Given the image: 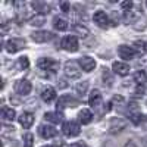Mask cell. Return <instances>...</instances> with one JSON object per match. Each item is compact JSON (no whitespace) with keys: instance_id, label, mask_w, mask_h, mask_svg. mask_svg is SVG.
<instances>
[{"instance_id":"31","label":"cell","mask_w":147,"mask_h":147,"mask_svg":"<svg viewBox=\"0 0 147 147\" xmlns=\"http://www.w3.org/2000/svg\"><path fill=\"white\" fill-rule=\"evenodd\" d=\"M121 7H122V9H125V10L128 12V10H131V7H132V2H131V0L122 2V3H121Z\"/></svg>"},{"instance_id":"5","label":"cell","mask_w":147,"mask_h":147,"mask_svg":"<svg viewBox=\"0 0 147 147\" xmlns=\"http://www.w3.org/2000/svg\"><path fill=\"white\" fill-rule=\"evenodd\" d=\"M62 47L66 52H77L78 50V38L75 35H66L62 40Z\"/></svg>"},{"instance_id":"13","label":"cell","mask_w":147,"mask_h":147,"mask_svg":"<svg viewBox=\"0 0 147 147\" xmlns=\"http://www.w3.org/2000/svg\"><path fill=\"white\" fill-rule=\"evenodd\" d=\"M41 99H43V102H46V103H52V102L56 99V90H55L53 87H46V88H43V91H41Z\"/></svg>"},{"instance_id":"23","label":"cell","mask_w":147,"mask_h":147,"mask_svg":"<svg viewBox=\"0 0 147 147\" xmlns=\"http://www.w3.org/2000/svg\"><path fill=\"white\" fill-rule=\"evenodd\" d=\"M138 12H136V10H128V12H125V15H124V19H125V22H134V21H137L138 19Z\"/></svg>"},{"instance_id":"22","label":"cell","mask_w":147,"mask_h":147,"mask_svg":"<svg viewBox=\"0 0 147 147\" xmlns=\"http://www.w3.org/2000/svg\"><path fill=\"white\" fill-rule=\"evenodd\" d=\"M134 81H136L137 85H144L146 81H147V75L144 71H137L136 75H134Z\"/></svg>"},{"instance_id":"9","label":"cell","mask_w":147,"mask_h":147,"mask_svg":"<svg viewBox=\"0 0 147 147\" xmlns=\"http://www.w3.org/2000/svg\"><path fill=\"white\" fill-rule=\"evenodd\" d=\"M93 19H94V22H96L100 28H107L109 24H110L109 16L105 13L103 10H97L96 13H94V16H93Z\"/></svg>"},{"instance_id":"10","label":"cell","mask_w":147,"mask_h":147,"mask_svg":"<svg viewBox=\"0 0 147 147\" xmlns=\"http://www.w3.org/2000/svg\"><path fill=\"white\" fill-rule=\"evenodd\" d=\"M31 82L27 81V80H19L16 84H15V91L21 96H27L31 93Z\"/></svg>"},{"instance_id":"25","label":"cell","mask_w":147,"mask_h":147,"mask_svg":"<svg viewBox=\"0 0 147 147\" xmlns=\"http://www.w3.org/2000/svg\"><path fill=\"white\" fill-rule=\"evenodd\" d=\"M32 144H34V136L27 132L24 136V147H32Z\"/></svg>"},{"instance_id":"29","label":"cell","mask_w":147,"mask_h":147,"mask_svg":"<svg viewBox=\"0 0 147 147\" xmlns=\"http://www.w3.org/2000/svg\"><path fill=\"white\" fill-rule=\"evenodd\" d=\"M143 119H144V116H143L141 113H131V121H132L136 125L141 124V122H143Z\"/></svg>"},{"instance_id":"24","label":"cell","mask_w":147,"mask_h":147,"mask_svg":"<svg viewBox=\"0 0 147 147\" xmlns=\"http://www.w3.org/2000/svg\"><path fill=\"white\" fill-rule=\"evenodd\" d=\"M87 88H88V81H82V82L75 85V90H77L78 94H84L85 91H87Z\"/></svg>"},{"instance_id":"33","label":"cell","mask_w":147,"mask_h":147,"mask_svg":"<svg viewBox=\"0 0 147 147\" xmlns=\"http://www.w3.org/2000/svg\"><path fill=\"white\" fill-rule=\"evenodd\" d=\"M69 147H87V144L82 143V141H78V143H74V144H71Z\"/></svg>"},{"instance_id":"30","label":"cell","mask_w":147,"mask_h":147,"mask_svg":"<svg viewBox=\"0 0 147 147\" xmlns=\"http://www.w3.org/2000/svg\"><path fill=\"white\" fill-rule=\"evenodd\" d=\"M103 80H105V82H106V80H107V85H110L113 82V80L110 78V75H109V71L107 69H103Z\"/></svg>"},{"instance_id":"2","label":"cell","mask_w":147,"mask_h":147,"mask_svg":"<svg viewBox=\"0 0 147 147\" xmlns=\"http://www.w3.org/2000/svg\"><path fill=\"white\" fill-rule=\"evenodd\" d=\"M65 75L71 80H77L81 77V69L78 66L77 62H74V60H68L65 63Z\"/></svg>"},{"instance_id":"26","label":"cell","mask_w":147,"mask_h":147,"mask_svg":"<svg viewBox=\"0 0 147 147\" xmlns=\"http://www.w3.org/2000/svg\"><path fill=\"white\" fill-rule=\"evenodd\" d=\"M74 30H75L81 37H87V34H88V30L85 27H82L81 24H75V25H74Z\"/></svg>"},{"instance_id":"28","label":"cell","mask_w":147,"mask_h":147,"mask_svg":"<svg viewBox=\"0 0 147 147\" xmlns=\"http://www.w3.org/2000/svg\"><path fill=\"white\" fill-rule=\"evenodd\" d=\"M19 68L21 69H24V71H25V69H28V66H30V60H28V57L27 56H24V57H19Z\"/></svg>"},{"instance_id":"12","label":"cell","mask_w":147,"mask_h":147,"mask_svg":"<svg viewBox=\"0 0 147 147\" xmlns=\"http://www.w3.org/2000/svg\"><path fill=\"white\" fill-rule=\"evenodd\" d=\"M112 71L115 74H118V75H121V77H125V75L129 74V65L127 62H113Z\"/></svg>"},{"instance_id":"19","label":"cell","mask_w":147,"mask_h":147,"mask_svg":"<svg viewBox=\"0 0 147 147\" xmlns=\"http://www.w3.org/2000/svg\"><path fill=\"white\" fill-rule=\"evenodd\" d=\"M78 119H80V122H81L82 125L90 124L91 119H93V113H91V110H88V109H82L81 112L78 113Z\"/></svg>"},{"instance_id":"18","label":"cell","mask_w":147,"mask_h":147,"mask_svg":"<svg viewBox=\"0 0 147 147\" xmlns=\"http://www.w3.org/2000/svg\"><path fill=\"white\" fill-rule=\"evenodd\" d=\"M44 118H46V121H49V122H52V124H59V122H62V119H63V115H62V112H47L46 115H44Z\"/></svg>"},{"instance_id":"21","label":"cell","mask_w":147,"mask_h":147,"mask_svg":"<svg viewBox=\"0 0 147 147\" xmlns=\"http://www.w3.org/2000/svg\"><path fill=\"white\" fill-rule=\"evenodd\" d=\"M53 27H55V30H57V31H66L68 30V22L65 21V19H62V18H55L53 19Z\"/></svg>"},{"instance_id":"37","label":"cell","mask_w":147,"mask_h":147,"mask_svg":"<svg viewBox=\"0 0 147 147\" xmlns=\"http://www.w3.org/2000/svg\"><path fill=\"white\" fill-rule=\"evenodd\" d=\"M146 5H147V2H146Z\"/></svg>"},{"instance_id":"34","label":"cell","mask_w":147,"mask_h":147,"mask_svg":"<svg viewBox=\"0 0 147 147\" xmlns=\"http://www.w3.org/2000/svg\"><path fill=\"white\" fill-rule=\"evenodd\" d=\"M124 147H137V146H136V143H134V141H128Z\"/></svg>"},{"instance_id":"11","label":"cell","mask_w":147,"mask_h":147,"mask_svg":"<svg viewBox=\"0 0 147 147\" xmlns=\"http://www.w3.org/2000/svg\"><path fill=\"white\" fill-rule=\"evenodd\" d=\"M38 134L43 138H53L57 136V129L52 125H40L38 128Z\"/></svg>"},{"instance_id":"1","label":"cell","mask_w":147,"mask_h":147,"mask_svg":"<svg viewBox=\"0 0 147 147\" xmlns=\"http://www.w3.org/2000/svg\"><path fill=\"white\" fill-rule=\"evenodd\" d=\"M62 132L65 134L66 137H77L78 134L81 132V127L78 122L75 121H68L62 125Z\"/></svg>"},{"instance_id":"15","label":"cell","mask_w":147,"mask_h":147,"mask_svg":"<svg viewBox=\"0 0 147 147\" xmlns=\"http://www.w3.org/2000/svg\"><path fill=\"white\" fill-rule=\"evenodd\" d=\"M19 124L24 127V128H30L32 124H34V115L31 112H24L19 118Z\"/></svg>"},{"instance_id":"35","label":"cell","mask_w":147,"mask_h":147,"mask_svg":"<svg viewBox=\"0 0 147 147\" xmlns=\"http://www.w3.org/2000/svg\"><path fill=\"white\" fill-rule=\"evenodd\" d=\"M43 147H53V146H43Z\"/></svg>"},{"instance_id":"3","label":"cell","mask_w":147,"mask_h":147,"mask_svg":"<svg viewBox=\"0 0 147 147\" xmlns=\"http://www.w3.org/2000/svg\"><path fill=\"white\" fill-rule=\"evenodd\" d=\"M37 66H38L41 71H50V72H56L59 69V63L56 60L50 59V57H41L37 62Z\"/></svg>"},{"instance_id":"7","label":"cell","mask_w":147,"mask_h":147,"mask_svg":"<svg viewBox=\"0 0 147 147\" xmlns=\"http://www.w3.org/2000/svg\"><path fill=\"white\" fill-rule=\"evenodd\" d=\"M118 55H119L121 59H124V60H131L134 56H136V50H134V47L122 44V46L118 47Z\"/></svg>"},{"instance_id":"14","label":"cell","mask_w":147,"mask_h":147,"mask_svg":"<svg viewBox=\"0 0 147 147\" xmlns=\"http://www.w3.org/2000/svg\"><path fill=\"white\" fill-rule=\"evenodd\" d=\"M88 103H90V106L94 107V109H96V107H99V106L102 105V94H100L99 90H93V91L90 93Z\"/></svg>"},{"instance_id":"27","label":"cell","mask_w":147,"mask_h":147,"mask_svg":"<svg viewBox=\"0 0 147 147\" xmlns=\"http://www.w3.org/2000/svg\"><path fill=\"white\" fill-rule=\"evenodd\" d=\"M31 25H34V27H40V25H43L44 24V16H34V18H31Z\"/></svg>"},{"instance_id":"6","label":"cell","mask_w":147,"mask_h":147,"mask_svg":"<svg viewBox=\"0 0 147 147\" xmlns=\"http://www.w3.org/2000/svg\"><path fill=\"white\" fill-rule=\"evenodd\" d=\"M78 65L84 72H91L96 68V60L90 56H82L78 59Z\"/></svg>"},{"instance_id":"20","label":"cell","mask_w":147,"mask_h":147,"mask_svg":"<svg viewBox=\"0 0 147 147\" xmlns=\"http://www.w3.org/2000/svg\"><path fill=\"white\" fill-rule=\"evenodd\" d=\"M127 127V122L122 119H112V124H110V132H119Z\"/></svg>"},{"instance_id":"8","label":"cell","mask_w":147,"mask_h":147,"mask_svg":"<svg viewBox=\"0 0 147 147\" xmlns=\"http://www.w3.org/2000/svg\"><path fill=\"white\" fill-rule=\"evenodd\" d=\"M31 38L35 43H47L53 38V34L49 31H35L31 34Z\"/></svg>"},{"instance_id":"16","label":"cell","mask_w":147,"mask_h":147,"mask_svg":"<svg viewBox=\"0 0 147 147\" xmlns=\"http://www.w3.org/2000/svg\"><path fill=\"white\" fill-rule=\"evenodd\" d=\"M24 44H25V41H22V40H9L6 43V50L9 53H16L19 49L24 47Z\"/></svg>"},{"instance_id":"17","label":"cell","mask_w":147,"mask_h":147,"mask_svg":"<svg viewBox=\"0 0 147 147\" xmlns=\"http://www.w3.org/2000/svg\"><path fill=\"white\" fill-rule=\"evenodd\" d=\"M0 115H2V119L6 121V122H12L15 118H16V112L12 107H7V106H3L2 107V112H0Z\"/></svg>"},{"instance_id":"36","label":"cell","mask_w":147,"mask_h":147,"mask_svg":"<svg viewBox=\"0 0 147 147\" xmlns=\"http://www.w3.org/2000/svg\"><path fill=\"white\" fill-rule=\"evenodd\" d=\"M146 52H147V43H146Z\"/></svg>"},{"instance_id":"4","label":"cell","mask_w":147,"mask_h":147,"mask_svg":"<svg viewBox=\"0 0 147 147\" xmlns=\"http://www.w3.org/2000/svg\"><path fill=\"white\" fill-rule=\"evenodd\" d=\"M78 105H80V102H78L77 99H74V97L65 94V96H60V97H59L56 106H57V110H62V109H65V107H75V106H78Z\"/></svg>"},{"instance_id":"32","label":"cell","mask_w":147,"mask_h":147,"mask_svg":"<svg viewBox=\"0 0 147 147\" xmlns=\"http://www.w3.org/2000/svg\"><path fill=\"white\" fill-rule=\"evenodd\" d=\"M60 9H62V12H65V13H68V12H69V3H66V2L60 3Z\"/></svg>"}]
</instances>
